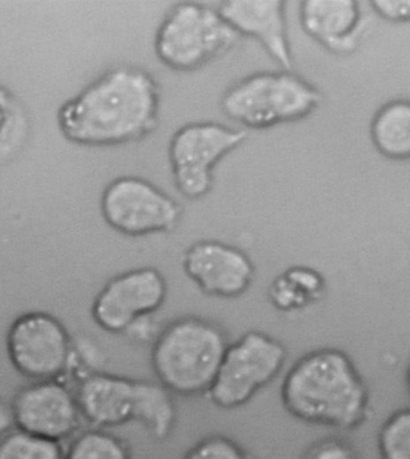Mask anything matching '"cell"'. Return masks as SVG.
I'll return each mask as SVG.
<instances>
[{
	"label": "cell",
	"mask_w": 410,
	"mask_h": 459,
	"mask_svg": "<svg viewBox=\"0 0 410 459\" xmlns=\"http://www.w3.org/2000/svg\"><path fill=\"white\" fill-rule=\"evenodd\" d=\"M136 379L97 372L77 381L81 415L93 429H115L133 422Z\"/></svg>",
	"instance_id": "5bb4252c"
},
{
	"label": "cell",
	"mask_w": 410,
	"mask_h": 459,
	"mask_svg": "<svg viewBox=\"0 0 410 459\" xmlns=\"http://www.w3.org/2000/svg\"><path fill=\"white\" fill-rule=\"evenodd\" d=\"M183 459H252L236 441L231 437L209 436L198 441Z\"/></svg>",
	"instance_id": "603a6c76"
},
{
	"label": "cell",
	"mask_w": 410,
	"mask_h": 459,
	"mask_svg": "<svg viewBox=\"0 0 410 459\" xmlns=\"http://www.w3.org/2000/svg\"><path fill=\"white\" fill-rule=\"evenodd\" d=\"M101 214L108 226L130 238L172 231L183 208L147 179L124 176L109 183L101 196Z\"/></svg>",
	"instance_id": "ba28073f"
},
{
	"label": "cell",
	"mask_w": 410,
	"mask_h": 459,
	"mask_svg": "<svg viewBox=\"0 0 410 459\" xmlns=\"http://www.w3.org/2000/svg\"><path fill=\"white\" fill-rule=\"evenodd\" d=\"M372 139L381 154L410 158V102L395 101L381 108L373 121Z\"/></svg>",
	"instance_id": "ac0fdd59"
},
{
	"label": "cell",
	"mask_w": 410,
	"mask_h": 459,
	"mask_svg": "<svg viewBox=\"0 0 410 459\" xmlns=\"http://www.w3.org/2000/svg\"><path fill=\"white\" fill-rule=\"evenodd\" d=\"M6 351L13 368L33 383L59 380L69 374L73 337L51 314L30 312L10 326Z\"/></svg>",
	"instance_id": "9c48e42d"
},
{
	"label": "cell",
	"mask_w": 410,
	"mask_h": 459,
	"mask_svg": "<svg viewBox=\"0 0 410 459\" xmlns=\"http://www.w3.org/2000/svg\"><path fill=\"white\" fill-rule=\"evenodd\" d=\"M320 91L292 70L243 77L221 99L226 117L249 129H268L307 117L320 105Z\"/></svg>",
	"instance_id": "277c9868"
},
{
	"label": "cell",
	"mask_w": 410,
	"mask_h": 459,
	"mask_svg": "<svg viewBox=\"0 0 410 459\" xmlns=\"http://www.w3.org/2000/svg\"><path fill=\"white\" fill-rule=\"evenodd\" d=\"M229 342L224 330L197 316L180 317L158 332L151 368L158 383L180 397L208 394Z\"/></svg>",
	"instance_id": "3957f363"
},
{
	"label": "cell",
	"mask_w": 410,
	"mask_h": 459,
	"mask_svg": "<svg viewBox=\"0 0 410 459\" xmlns=\"http://www.w3.org/2000/svg\"><path fill=\"white\" fill-rule=\"evenodd\" d=\"M125 334L131 341L139 342V344H146L151 339L154 342L158 333L157 334V326H155L153 316L142 317V319L136 321Z\"/></svg>",
	"instance_id": "4316f807"
},
{
	"label": "cell",
	"mask_w": 410,
	"mask_h": 459,
	"mask_svg": "<svg viewBox=\"0 0 410 459\" xmlns=\"http://www.w3.org/2000/svg\"><path fill=\"white\" fill-rule=\"evenodd\" d=\"M358 5L353 0H305L300 5V23L329 51L351 52L362 30Z\"/></svg>",
	"instance_id": "9a60e30c"
},
{
	"label": "cell",
	"mask_w": 410,
	"mask_h": 459,
	"mask_svg": "<svg viewBox=\"0 0 410 459\" xmlns=\"http://www.w3.org/2000/svg\"><path fill=\"white\" fill-rule=\"evenodd\" d=\"M133 421L142 425L155 440L167 439L176 422L175 394L158 381L136 379Z\"/></svg>",
	"instance_id": "2e32d148"
},
{
	"label": "cell",
	"mask_w": 410,
	"mask_h": 459,
	"mask_svg": "<svg viewBox=\"0 0 410 459\" xmlns=\"http://www.w3.org/2000/svg\"><path fill=\"white\" fill-rule=\"evenodd\" d=\"M10 409L15 429L58 443L75 436L83 420L75 392L62 379L21 388Z\"/></svg>",
	"instance_id": "8fae6325"
},
{
	"label": "cell",
	"mask_w": 410,
	"mask_h": 459,
	"mask_svg": "<svg viewBox=\"0 0 410 459\" xmlns=\"http://www.w3.org/2000/svg\"><path fill=\"white\" fill-rule=\"evenodd\" d=\"M65 459H132L129 444L107 429L84 430L65 451Z\"/></svg>",
	"instance_id": "d6986e66"
},
{
	"label": "cell",
	"mask_w": 410,
	"mask_h": 459,
	"mask_svg": "<svg viewBox=\"0 0 410 459\" xmlns=\"http://www.w3.org/2000/svg\"><path fill=\"white\" fill-rule=\"evenodd\" d=\"M183 270L203 294L238 299L249 290L254 264L238 247L215 239L193 243L183 255Z\"/></svg>",
	"instance_id": "7c38bea8"
},
{
	"label": "cell",
	"mask_w": 410,
	"mask_h": 459,
	"mask_svg": "<svg viewBox=\"0 0 410 459\" xmlns=\"http://www.w3.org/2000/svg\"><path fill=\"white\" fill-rule=\"evenodd\" d=\"M372 5L385 19L410 20V0H378L373 2Z\"/></svg>",
	"instance_id": "484cf974"
},
{
	"label": "cell",
	"mask_w": 410,
	"mask_h": 459,
	"mask_svg": "<svg viewBox=\"0 0 410 459\" xmlns=\"http://www.w3.org/2000/svg\"><path fill=\"white\" fill-rule=\"evenodd\" d=\"M102 363H104V354L93 341L88 338L73 339L69 374L77 377V381L90 374L101 372Z\"/></svg>",
	"instance_id": "cb8c5ba5"
},
{
	"label": "cell",
	"mask_w": 410,
	"mask_h": 459,
	"mask_svg": "<svg viewBox=\"0 0 410 459\" xmlns=\"http://www.w3.org/2000/svg\"><path fill=\"white\" fill-rule=\"evenodd\" d=\"M167 281L154 267L133 268L109 279L94 299L91 316L101 330L125 334L136 321L154 316L167 299Z\"/></svg>",
	"instance_id": "30bf717a"
},
{
	"label": "cell",
	"mask_w": 410,
	"mask_h": 459,
	"mask_svg": "<svg viewBox=\"0 0 410 459\" xmlns=\"http://www.w3.org/2000/svg\"><path fill=\"white\" fill-rule=\"evenodd\" d=\"M0 459H65L62 443L21 429L0 436Z\"/></svg>",
	"instance_id": "ffe728a7"
},
{
	"label": "cell",
	"mask_w": 410,
	"mask_h": 459,
	"mask_svg": "<svg viewBox=\"0 0 410 459\" xmlns=\"http://www.w3.org/2000/svg\"><path fill=\"white\" fill-rule=\"evenodd\" d=\"M285 5L281 0H227L218 10L240 37L254 39L282 70H292Z\"/></svg>",
	"instance_id": "4fadbf2b"
},
{
	"label": "cell",
	"mask_w": 410,
	"mask_h": 459,
	"mask_svg": "<svg viewBox=\"0 0 410 459\" xmlns=\"http://www.w3.org/2000/svg\"><path fill=\"white\" fill-rule=\"evenodd\" d=\"M380 450L383 459H410V411L399 412L385 423Z\"/></svg>",
	"instance_id": "7402d4cb"
},
{
	"label": "cell",
	"mask_w": 410,
	"mask_h": 459,
	"mask_svg": "<svg viewBox=\"0 0 410 459\" xmlns=\"http://www.w3.org/2000/svg\"><path fill=\"white\" fill-rule=\"evenodd\" d=\"M239 39L218 9L185 2L162 21L155 37V52L169 69L189 73L225 55Z\"/></svg>",
	"instance_id": "5b68a950"
},
{
	"label": "cell",
	"mask_w": 410,
	"mask_h": 459,
	"mask_svg": "<svg viewBox=\"0 0 410 459\" xmlns=\"http://www.w3.org/2000/svg\"><path fill=\"white\" fill-rule=\"evenodd\" d=\"M24 117L19 102L0 86V160L15 150L24 135Z\"/></svg>",
	"instance_id": "44dd1931"
},
{
	"label": "cell",
	"mask_w": 410,
	"mask_h": 459,
	"mask_svg": "<svg viewBox=\"0 0 410 459\" xmlns=\"http://www.w3.org/2000/svg\"><path fill=\"white\" fill-rule=\"evenodd\" d=\"M286 411L311 425L351 429L362 418L365 390L347 356L321 349L299 359L281 386Z\"/></svg>",
	"instance_id": "7a4b0ae2"
},
{
	"label": "cell",
	"mask_w": 410,
	"mask_h": 459,
	"mask_svg": "<svg viewBox=\"0 0 410 459\" xmlns=\"http://www.w3.org/2000/svg\"><path fill=\"white\" fill-rule=\"evenodd\" d=\"M246 139L245 130L220 123H190L176 130L168 147L175 188L190 200L207 195L213 188L215 166Z\"/></svg>",
	"instance_id": "52a82bcc"
},
{
	"label": "cell",
	"mask_w": 410,
	"mask_h": 459,
	"mask_svg": "<svg viewBox=\"0 0 410 459\" xmlns=\"http://www.w3.org/2000/svg\"><path fill=\"white\" fill-rule=\"evenodd\" d=\"M160 87L146 70H108L59 108L56 121L70 143L86 147L132 143L158 125Z\"/></svg>",
	"instance_id": "6da1fadb"
},
{
	"label": "cell",
	"mask_w": 410,
	"mask_h": 459,
	"mask_svg": "<svg viewBox=\"0 0 410 459\" xmlns=\"http://www.w3.org/2000/svg\"><path fill=\"white\" fill-rule=\"evenodd\" d=\"M409 381H410V374H409Z\"/></svg>",
	"instance_id": "f1b7e54d"
},
{
	"label": "cell",
	"mask_w": 410,
	"mask_h": 459,
	"mask_svg": "<svg viewBox=\"0 0 410 459\" xmlns=\"http://www.w3.org/2000/svg\"><path fill=\"white\" fill-rule=\"evenodd\" d=\"M286 362L287 349L278 339L246 332L228 345L208 398L225 411L243 407L280 376Z\"/></svg>",
	"instance_id": "8992f818"
},
{
	"label": "cell",
	"mask_w": 410,
	"mask_h": 459,
	"mask_svg": "<svg viewBox=\"0 0 410 459\" xmlns=\"http://www.w3.org/2000/svg\"><path fill=\"white\" fill-rule=\"evenodd\" d=\"M323 286L320 275L309 267H289L269 286V299L280 312H295L317 298Z\"/></svg>",
	"instance_id": "e0dca14e"
},
{
	"label": "cell",
	"mask_w": 410,
	"mask_h": 459,
	"mask_svg": "<svg viewBox=\"0 0 410 459\" xmlns=\"http://www.w3.org/2000/svg\"><path fill=\"white\" fill-rule=\"evenodd\" d=\"M13 427L12 409H10V405L0 399V436L13 429Z\"/></svg>",
	"instance_id": "83f0119b"
},
{
	"label": "cell",
	"mask_w": 410,
	"mask_h": 459,
	"mask_svg": "<svg viewBox=\"0 0 410 459\" xmlns=\"http://www.w3.org/2000/svg\"><path fill=\"white\" fill-rule=\"evenodd\" d=\"M305 459H356V455L344 441L328 439L314 445Z\"/></svg>",
	"instance_id": "d4e9b609"
}]
</instances>
